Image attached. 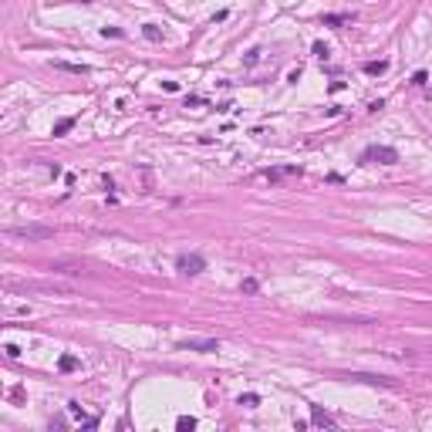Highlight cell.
<instances>
[{
    "instance_id": "cell-6",
    "label": "cell",
    "mask_w": 432,
    "mask_h": 432,
    "mask_svg": "<svg viewBox=\"0 0 432 432\" xmlns=\"http://www.w3.org/2000/svg\"><path fill=\"white\" fill-rule=\"evenodd\" d=\"M68 412H71V416H74V419H78V422H81L84 429H95V426H98V419L84 416V409H81V405H78V402H68Z\"/></svg>"
},
{
    "instance_id": "cell-11",
    "label": "cell",
    "mask_w": 432,
    "mask_h": 432,
    "mask_svg": "<svg viewBox=\"0 0 432 432\" xmlns=\"http://www.w3.org/2000/svg\"><path fill=\"white\" fill-rule=\"evenodd\" d=\"M57 368H61V372H74V368H78V358H74V355H61Z\"/></svg>"
},
{
    "instance_id": "cell-16",
    "label": "cell",
    "mask_w": 432,
    "mask_h": 432,
    "mask_svg": "<svg viewBox=\"0 0 432 432\" xmlns=\"http://www.w3.org/2000/svg\"><path fill=\"white\" fill-rule=\"evenodd\" d=\"M142 34H145L149 41H162V30L155 27V24H145V27H142Z\"/></svg>"
},
{
    "instance_id": "cell-3",
    "label": "cell",
    "mask_w": 432,
    "mask_h": 432,
    "mask_svg": "<svg viewBox=\"0 0 432 432\" xmlns=\"http://www.w3.org/2000/svg\"><path fill=\"white\" fill-rule=\"evenodd\" d=\"M176 270H179L182 277H196V274L206 270V260H203L199 253H179V257H176Z\"/></svg>"
},
{
    "instance_id": "cell-13",
    "label": "cell",
    "mask_w": 432,
    "mask_h": 432,
    "mask_svg": "<svg viewBox=\"0 0 432 432\" xmlns=\"http://www.w3.org/2000/svg\"><path fill=\"white\" fill-rule=\"evenodd\" d=\"M71 128H74V118H61V122H54V135H68Z\"/></svg>"
},
{
    "instance_id": "cell-22",
    "label": "cell",
    "mask_w": 432,
    "mask_h": 432,
    "mask_svg": "<svg viewBox=\"0 0 432 432\" xmlns=\"http://www.w3.org/2000/svg\"><path fill=\"white\" fill-rule=\"evenodd\" d=\"M3 351H7V358H20V348H17V345H3Z\"/></svg>"
},
{
    "instance_id": "cell-15",
    "label": "cell",
    "mask_w": 432,
    "mask_h": 432,
    "mask_svg": "<svg viewBox=\"0 0 432 432\" xmlns=\"http://www.w3.org/2000/svg\"><path fill=\"white\" fill-rule=\"evenodd\" d=\"M240 287H243V294H257V291H260V280H257V277H243Z\"/></svg>"
},
{
    "instance_id": "cell-5",
    "label": "cell",
    "mask_w": 432,
    "mask_h": 432,
    "mask_svg": "<svg viewBox=\"0 0 432 432\" xmlns=\"http://www.w3.org/2000/svg\"><path fill=\"white\" fill-rule=\"evenodd\" d=\"M311 426H318V429H335L338 422L331 412H324L321 405H311Z\"/></svg>"
},
{
    "instance_id": "cell-12",
    "label": "cell",
    "mask_w": 432,
    "mask_h": 432,
    "mask_svg": "<svg viewBox=\"0 0 432 432\" xmlns=\"http://www.w3.org/2000/svg\"><path fill=\"white\" fill-rule=\"evenodd\" d=\"M311 51H314V57H321V61H328V57H331V47H328L324 41H314V47H311Z\"/></svg>"
},
{
    "instance_id": "cell-20",
    "label": "cell",
    "mask_w": 432,
    "mask_h": 432,
    "mask_svg": "<svg viewBox=\"0 0 432 432\" xmlns=\"http://www.w3.org/2000/svg\"><path fill=\"white\" fill-rule=\"evenodd\" d=\"M426 81H429V74H426V71H416V74H412V84H419V88H422Z\"/></svg>"
},
{
    "instance_id": "cell-10",
    "label": "cell",
    "mask_w": 432,
    "mask_h": 432,
    "mask_svg": "<svg viewBox=\"0 0 432 432\" xmlns=\"http://www.w3.org/2000/svg\"><path fill=\"white\" fill-rule=\"evenodd\" d=\"M176 429H179V432H193L196 429V419L193 416H179V419H176Z\"/></svg>"
},
{
    "instance_id": "cell-4",
    "label": "cell",
    "mask_w": 432,
    "mask_h": 432,
    "mask_svg": "<svg viewBox=\"0 0 432 432\" xmlns=\"http://www.w3.org/2000/svg\"><path fill=\"white\" fill-rule=\"evenodd\" d=\"M182 351H203V355H209V351L220 348V341L216 338H186V341H179Z\"/></svg>"
},
{
    "instance_id": "cell-2",
    "label": "cell",
    "mask_w": 432,
    "mask_h": 432,
    "mask_svg": "<svg viewBox=\"0 0 432 432\" xmlns=\"http://www.w3.org/2000/svg\"><path fill=\"white\" fill-rule=\"evenodd\" d=\"M358 162H365V166H368V162H382V166H395V162H399V152H395L392 145H368V149L362 152V159H358Z\"/></svg>"
},
{
    "instance_id": "cell-7",
    "label": "cell",
    "mask_w": 432,
    "mask_h": 432,
    "mask_svg": "<svg viewBox=\"0 0 432 432\" xmlns=\"http://www.w3.org/2000/svg\"><path fill=\"white\" fill-rule=\"evenodd\" d=\"M280 176H301V166H280V169H267L264 179H280Z\"/></svg>"
},
{
    "instance_id": "cell-18",
    "label": "cell",
    "mask_w": 432,
    "mask_h": 432,
    "mask_svg": "<svg viewBox=\"0 0 432 432\" xmlns=\"http://www.w3.org/2000/svg\"><path fill=\"white\" fill-rule=\"evenodd\" d=\"M101 37H125L122 27H101Z\"/></svg>"
},
{
    "instance_id": "cell-14",
    "label": "cell",
    "mask_w": 432,
    "mask_h": 432,
    "mask_svg": "<svg viewBox=\"0 0 432 432\" xmlns=\"http://www.w3.org/2000/svg\"><path fill=\"white\" fill-rule=\"evenodd\" d=\"M54 68L71 71V74H88V68H84V64H64V61H54Z\"/></svg>"
},
{
    "instance_id": "cell-9",
    "label": "cell",
    "mask_w": 432,
    "mask_h": 432,
    "mask_svg": "<svg viewBox=\"0 0 432 432\" xmlns=\"http://www.w3.org/2000/svg\"><path fill=\"white\" fill-rule=\"evenodd\" d=\"M345 20H351V17L348 14H324V17H321L324 27H338V24H345Z\"/></svg>"
},
{
    "instance_id": "cell-1",
    "label": "cell",
    "mask_w": 432,
    "mask_h": 432,
    "mask_svg": "<svg viewBox=\"0 0 432 432\" xmlns=\"http://www.w3.org/2000/svg\"><path fill=\"white\" fill-rule=\"evenodd\" d=\"M7 237H20V240H51L54 237V226L44 223H24V226H10Z\"/></svg>"
},
{
    "instance_id": "cell-19",
    "label": "cell",
    "mask_w": 432,
    "mask_h": 432,
    "mask_svg": "<svg viewBox=\"0 0 432 432\" xmlns=\"http://www.w3.org/2000/svg\"><path fill=\"white\" fill-rule=\"evenodd\" d=\"M257 61H260V51H257V47H253V51H247V57H243V64L250 68V64H257Z\"/></svg>"
},
{
    "instance_id": "cell-17",
    "label": "cell",
    "mask_w": 432,
    "mask_h": 432,
    "mask_svg": "<svg viewBox=\"0 0 432 432\" xmlns=\"http://www.w3.org/2000/svg\"><path fill=\"white\" fill-rule=\"evenodd\" d=\"M240 405H247V409H257V405H260V395L247 392V395H240Z\"/></svg>"
},
{
    "instance_id": "cell-21",
    "label": "cell",
    "mask_w": 432,
    "mask_h": 432,
    "mask_svg": "<svg viewBox=\"0 0 432 432\" xmlns=\"http://www.w3.org/2000/svg\"><path fill=\"white\" fill-rule=\"evenodd\" d=\"M196 105H203V98L199 95H186V108H196Z\"/></svg>"
},
{
    "instance_id": "cell-8",
    "label": "cell",
    "mask_w": 432,
    "mask_h": 432,
    "mask_svg": "<svg viewBox=\"0 0 432 432\" xmlns=\"http://www.w3.org/2000/svg\"><path fill=\"white\" fill-rule=\"evenodd\" d=\"M385 71H389V61H365V74H372V78L385 74Z\"/></svg>"
}]
</instances>
